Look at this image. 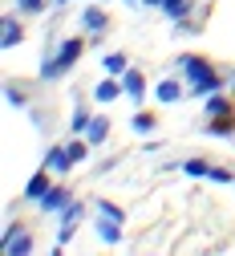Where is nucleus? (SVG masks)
I'll return each mask as SVG.
<instances>
[{
    "mask_svg": "<svg viewBox=\"0 0 235 256\" xmlns=\"http://www.w3.org/2000/svg\"><path fill=\"white\" fill-rule=\"evenodd\" d=\"M179 70L187 74V82H191V94H215V90H223V78L215 74V66L207 57H183L179 61Z\"/></svg>",
    "mask_w": 235,
    "mask_h": 256,
    "instance_id": "obj_1",
    "label": "nucleus"
},
{
    "mask_svg": "<svg viewBox=\"0 0 235 256\" xmlns=\"http://www.w3.org/2000/svg\"><path fill=\"white\" fill-rule=\"evenodd\" d=\"M81 49H85V41H81V37H69V41H65V45L45 61V66H41V78H45V82H53V78H61V74H69V70L77 66Z\"/></svg>",
    "mask_w": 235,
    "mask_h": 256,
    "instance_id": "obj_2",
    "label": "nucleus"
},
{
    "mask_svg": "<svg viewBox=\"0 0 235 256\" xmlns=\"http://www.w3.org/2000/svg\"><path fill=\"white\" fill-rule=\"evenodd\" d=\"M0 252L4 256H24V252H32V236L20 232V228H8V236L0 240Z\"/></svg>",
    "mask_w": 235,
    "mask_h": 256,
    "instance_id": "obj_3",
    "label": "nucleus"
},
{
    "mask_svg": "<svg viewBox=\"0 0 235 256\" xmlns=\"http://www.w3.org/2000/svg\"><path fill=\"white\" fill-rule=\"evenodd\" d=\"M122 94H130L134 106H142V98H146V78H142L138 70H126V74H122Z\"/></svg>",
    "mask_w": 235,
    "mask_h": 256,
    "instance_id": "obj_4",
    "label": "nucleus"
},
{
    "mask_svg": "<svg viewBox=\"0 0 235 256\" xmlns=\"http://www.w3.org/2000/svg\"><path fill=\"white\" fill-rule=\"evenodd\" d=\"M37 204H41V212H65L73 200H69V191H65V187H49Z\"/></svg>",
    "mask_w": 235,
    "mask_h": 256,
    "instance_id": "obj_5",
    "label": "nucleus"
},
{
    "mask_svg": "<svg viewBox=\"0 0 235 256\" xmlns=\"http://www.w3.org/2000/svg\"><path fill=\"white\" fill-rule=\"evenodd\" d=\"M73 163H77V158L69 154V146H65V150H61V146H53V150L45 154V167H49L53 175H65V171H69Z\"/></svg>",
    "mask_w": 235,
    "mask_h": 256,
    "instance_id": "obj_6",
    "label": "nucleus"
},
{
    "mask_svg": "<svg viewBox=\"0 0 235 256\" xmlns=\"http://www.w3.org/2000/svg\"><path fill=\"white\" fill-rule=\"evenodd\" d=\"M106 134H110V122L97 114V118H89V126H85V142L89 146H102L106 142Z\"/></svg>",
    "mask_w": 235,
    "mask_h": 256,
    "instance_id": "obj_7",
    "label": "nucleus"
},
{
    "mask_svg": "<svg viewBox=\"0 0 235 256\" xmlns=\"http://www.w3.org/2000/svg\"><path fill=\"white\" fill-rule=\"evenodd\" d=\"M49 175H53L49 167H45V171H37V175H32V179H28V187H24V200H41L45 191L53 187V183H49Z\"/></svg>",
    "mask_w": 235,
    "mask_h": 256,
    "instance_id": "obj_8",
    "label": "nucleus"
},
{
    "mask_svg": "<svg viewBox=\"0 0 235 256\" xmlns=\"http://www.w3.org/2000/svg\"><path fill=\"white\" fill-rule=\"evenodd\" d=\"M154 98L171 106V102H179V98H183V86H179L175 78H166V82H158V86H154Z\"/></svg>",
    "mask_w": 235,
    "mask_h": 256,
    "instance_id": "obj_9",
    "label": "nucleus"
},
{
    "mask_svg": "<svg viewBox=\"0 0 235 256\" xmlns=\"http://www.w3.org/2000/svg\"><path fill=\"white\" fill-rule=\"evenodd\" d=\"M142 4H158L171 20H183V16L191 12V8H187V0H142Z\"/></svg>",
    "mask_w": 235,
    "mask_h": 256,
    "instance_id": "obj_10",
    "label": "nucleus"
},
{
    "mask_svg": "<svg viewBox=\"0 0 235 256\" xmlns=\"http://www.w3.org/2000/svg\"><path fill=\"white\" fill-rule=\"evenodd\" d=\"M97 236H102L106 244H118V240H122V220H110V216H102V224H97Z\"/></svg>",
    "mask_w": 235,
    "mask_h": 256,
    "instance_id": "obj_11",
    "label": "nucleus"
},
{
    "mask_svg": "<svg viewBox=\"0 0 235 256\" xmlns=\"http://www.w3.org/2000/svg\"><path fill=\"white\" fill-rule=\"evenodd\" d=\"M0 33H4V49H12V45H20V20L16 16H4V24H0Z\"/></svg>",
    "mask_w": 235,
    "mask_h": 256,
    "instance_id": "obj_12",
    "label": "nucleus"
},
{
    "mask_svg": "<svg viewBox=\"0 0 235 256\" xmlns=\"http://www.w3.org/2000/svg\"><path fill=\"white\" fill-rule=\"evenodd\" d=\"M118 94H122V82H97V90H93V98H97V102L106 106V102H114V98H118Z\"/></svg>",
    "mask_w": 235,
    "mask_h": 256,
    "instance_id": "obj_13",
    "label": "nucleus"
},
{
    "mask_svg": "<svg viewBox=\"0 0 235 256\" xmlns=\"http://www.w3.org/2000/svg\"><path fill=\"white\" fill-rule=\"evenodd\" d=\"M227 110H231V102H227V94H219V90H215L211 98H207V114H211V118H223Z\"/></svg>",
    "mask_w": 235,
    "mask_h": 256,
    "instance_id": "obj_14",
    "label": "nucleus"
},
{
    "mask_svg": "<svg viewBox=\"0 0 235 256\" xmlns=\"http://www.w3.org/2000/svg\"><path fill=\"white\" fill-rule=\"evenodd\" d=\"M81 24L93 28V33H102V28H106V12H102V8H85V12H81Z\"/></svg>",
    "mask_w": 235,
    "mask_h": 256,
    "instance_id": "obj_15",
    "label": "nucleus"
},
{
    "mask_svg": "<svg viewBox=\"0 0 235 256\" xmlns=\"http://www.w3.org/2000/svg\"><path fill=\"white\" fill-rule=\"evenodd\" d=\"M130 126H134V130H138V134H150V130H154V126H158V118H154L150 110H142V114H138V118H134Z\"/></svg>",
    "mask_w": 235,
    "mask_h": 256,
    "instance_id": "obj_16",
    "label": "nucleus"
},
{
    "mask_svg": "<svg viewBox=\"0 0 235 256\" xmlns=\"http://www.w3.org/2000/svg\"><path fill=\"white\" fill-rule=\"evenodd\" d=\"M183 171H187V175H191V179H203V175H207V171H211V167H207V163H203V158H187V163H183Z\"/></svg>",
    "mask_w": 235,
    "mask_h": 256,
    "instance_id": "obj_17",
    "label": "nucleus"
},
{
    "mask_svg": "<svg viewBox=\"0 0 235 256\" xmlns=\"http://www.w3.org/2000/svg\"><path fill=\"white\" fill-rule=\"evenodd\" d=\"M231 130H235V118H227V114L211 118V134H231Z\"/></svg>",
    "mask_w": 235,
    "mask_h": 256,
    "instance_id": "obj_18",
    "label": "nucleus"
},
{
    "mask_svg": "<svg viewBox=\"0 0 235 256\" xmlns=\"http://www.w3.org/2000/svg\"><path fill=\"white\" fill-rule=\"evenodd\" d=\"M97 212H102V216H110V220H126V212H122L118 204H110V200H97Z\"/></svg>",
    "mask_w": 235,
    "mask_h": 256,
    "instance_id": "obj_19",
    "label": "nucleus"
},
{
    "mask_svg": "<svg viewBox=\"0 0 235 256\" xmlns=\"http://www.w3.org/2000/svg\"><path fill=\"white\" fill-rule=\"evenodd\" d=\"M16 8H20L24 16H32V12H41V8H45V0H16Z\"/></svg>",
    "mask_w": 235,
    "mask_h": 256,
    "instance_id": "obj_20",
    "label": "nucleus"
},
{
    "mask_svg": "<svg viewBox=\"0 0 235 256\" xmlns=\"http://www.w3.org/2000/svg\"><path fill=\"white\" fill-rule=\"evenodd\" d=\"M207 179H215V183H235V175H231L227 167H211V171H207Z\"/></svg>",
    "mask_w": 235,
    "mask_h": 256,
    "instance_id": "obj_21",
    "label": "nucleus"
},
{
    "mask_svg": "<svg viewBox=\"0 0 235 256\" xmlns=\"http://www.w3.org/2000/svg\"><path fill=\"white\" fill-rule=\"evenodd\" d=\"M106 70H110V74H122V70H126V57H122V53H110V57H106Z\"/></svg>",
    "mask_w": 235,
    "mask_h": 256,
    "instance_id": "obj_22",
    "label": "nucleus"
},
{
    "mask_svg": "<svg viewBox=\"0 0 235 256\" xmlns=\"http://www.w3.org/2000/svg\"><path fill=\"white\" fill-rule=\"evenodd\" d=\"M85 126H89V110L77 106V110H73V130H85Z\"/></svg>",
    "mask_w": 235,
    "mask_h": 256,
    "instance_id": "obj_23",
    "label": "nucleus"
},
{
    "mask_svg": "<svg viewBox=\"0 0 235 256\" xmlns=\"http://www.w3.org/2000/svg\"><path fill=\"white\" fill-rule=\"evenodd\" d=\"M85 150H89V142H69V154L77 158V163H81V158H85Z\"/></svg>",
    "mask_w": 235,
    "mask_h": 256,
    "instance_id": "obj_24",
    "label": "nucleus"
},
{
    "mask_svg": "<svg viewBox=\"0 0 235 256\" xmlns=\"http://www.w3.org/2000/svg\"><path fill=\"white\" fill-rule=\"evenodd\" d=\"M57 4H61V0H57Z\"/></svg>",
    "mask_w": 235,
    "mask_h": 256,
    "instance_id": "obj_25",
    "label": "nucleus"
}]
</instances>
